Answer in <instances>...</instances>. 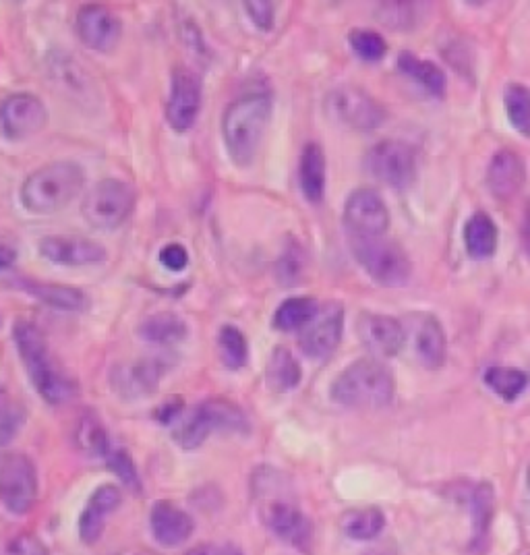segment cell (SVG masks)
<instances>
[{
	"mask_svg": "<svg viewBox=\"0 0 530 555\" xmlns=\"http://www.w3.org/2000/svg\"><path fill=\"white\" fill-rule=\"evenodd\" d=\"M272 114L274 100L270 92H247L228 104L222 114V141L234 166L247 168L255 162Z\"/></svg>",
	"mask_w": 530,
	"mask_h": 555,
	"instance_id": "cell-1",
	"label": "cell"
},
{
	"mask_svg": "<svg viewBox=\"0 0 530 555\" xmlns=\"http://www.w3.org/2000/svg\"><path fill=\"white\" fill-rule=\"evenodd\" d=\"M85 187V170L73 160H54L36 168L23 181L21 206L36 216L65 210Z\"/></svg>",
	"mask_w": 530,
	"mask_h": 555,
	"instance_id": "cell-2",
	"label": "cell"
},
{
	"mask_svg": "<svg viewBox=\"0 0 530 555\" xmlns=\"http://www.w3.org/2000/svg\"><path fill=\"white\" fill-rule=\"evenodd\" d=\"M13 340L21 363L38 394L48 404L58 406L69 402L75 396L77 386L69 375L56 369L42 330L34 326L32 321H17L13 326Z\"/></svg>",
	"mask_w": 530,
	"mask_h": 555,
	"instance_id": "cell-3",
	"label": "cell"
},
{
	"mask_svg": "<svg viewBox=\"0 0 530 555\" xmlns=\"http://www.w3.org/2000/svg\"><path fill=\"white\" fill-rule=\"evenodd\" d=\"M394 375L379 359H359L338 373L330 398L346 408H384L394 398Z\"/></svg>",
	"mask_w": 530,
	"mask_h": 555,
	"instance_id": "cell-4",
	"label": "cell"
},
{
	"mask_svg": "<svg viewBox=\"0 0 530 555\" xmlns=\"http://www.w3.org/2000/svg\"><path fill=\"white\" fill-rule=\"evenodd\" d=\"M350 251L355 255L357 264L365 274L386 288L406 286L412 276V261L406 249L392 239L375 237V239H357L348 237Z\"/></svg>",
	"mask_w": 530,
	"mask_h": 555,
	"instance_id": "cell-5",
	"label": "cell"
},
{
	"mask_svg": "<svg viewBox=\"0 0 530 555\" xmlns=\"http://www.w3.org/2000/svg\"><path fill=\"white\" fill-rule=\"evenodd\" d=\"M137 206V191L121 179H102L81 201V216L92 228L116 230L121 228Z\"/></svg>",
	"mask_w": 530,
	"mask_h": 555,
	"instance_id": "cell-6",
	"label": "cell"
},
{
	"mask_svg": "<svg viewBox=\"0 0 530 555\" xmlns=\"http://www.w3.org/2000/svg\"><path fill=\"white\" fill-rule=\"evenodd\" d=\"M330 121L352 131H375L386 123L388 112L363 87L338 85L323 100Z\"/></svg>",
	"mask_w": 530,
	"mask_h": 555,
	"instance_id": "cell-7",
	"label": "cell"
},
{
	"mask_svg": "<svg viewBox=\"0 0 530 555\" xmlns=\"http://www.w3.org/2000/svg\"><path fill=\"white\" fill-rule=\"evenodd\" d=\"M365 170L379 183L396 191L408 189L417 177V154L406 141L384 139L365 154Z\"/></svg>",
	"mask_w": 530,
	"mask_h": 555,
	"instance_id": "cell-8",
	"label": "cell"
},
{
	"mask_svg": "<svg viewBox=\"0 0 530 555\" xmlns=\"http://www.w3.org/2000/svg\"><path fill=\"white\" fill-rule=\"evenodd\" d=\"M38 500V471L34 460L11 452L0 458V502L15 514L25 516L34 510Z\"/></svg>",
	"mask_w": 530,
	"mask_h": 555,
	"instance_id": "cell-9",
	"label": "cell"
},
{
	"mask_svg": "<svg viewBox=\"0 0 530 555\" xmlns=\"http://www.w3.org/2000/svg\"><path fill=\"white\" fill-rule=\"evenodd\" d=\"M344 226L348 237L375 239L386 237L390 228V210L384 197L373 189H355L344 201Z\"/></svg>",
	"mask_w": 530,
	"mask_h": 555,
	"instance_id": "cell-10",
	"label": "cell"
},
{
	"mask_svg": "<svg viewBox=\"0 0 530 555\" xmlns=\"http://www.w3.org/2000/svg\"><path fill=\"white\" fill-rule=\"evenodd\" d=\"M406 344L417 363L425 369H439L446 361V332L441 321L425 311L406 313L402 319Z\"/></svg>",
	"mask_w": 530,
	"mask_h": 555,
	"instance_id": "cell-11",
	"label": "cell"
},
{
	"mask_svg": "<svg viewBox=\"0 0 530 555\" xmlns=\"http://www.w3.org/2000/svg\"><path fill=\"white\" fill-rule=\"evenodd\" d=\"M203 102V81L189 67H176L170 77V90L166 100V121L168 125L185 133L193 129Z\"/></svg>",
	"mask_w": 530,
	"mask_h": 555,
	"instance_id": "cell-12",
	"label": "cell"
},
{
	"mask_svg": "<svg viewBox=\"0 0 530 555\" xmlns=\"http://www.w3.org/2000/svg\"><path fill=\"white\" fill-rule=\"evenodd\" d=\"M48 123L46 104L29 92L11 94L0 104V129L11 141L38 135Z\"/></svg>",
	"mask_w": 530,
	"mask_h": 555,
	"instance_id": "cell-13",
	"label": "cell"
},
{
	"mask_svg": "<svg viewBox=\"0 0 530 555\" xmlns=\"http://www.w3.org/2000/svg\"><path fill=\"white\" fill-rule=\"evenodd\" d=\"M170 369V361L166 355L158 357H145L133 363L119 365L112 371V388L123 400H141L152 396L166 371Z\"/></svg>",
	"mask_w": 530,
	"mask_h": 555,
	"instance_id": "cell-14",
	"label": "cell"
},
{
	"mask_svg": "<svg viewBox=\"0 0 530 555\" xmlns=\"http://www.w3.org/2000/svg\"><path fill=\"white\" fill-rule=\"evenodd\" d=\"M357 334L369 355L379 361L396 357L406 346L402 321L384 313L363 311L357 317Z\"/></svg>",
	"mask_w": 530,
	"mask_h": 555,
	"instance_id": "cell-15",
	"label": "cell"
},
{
	"mask_svg": "<svg viewBox=\"0 0 530 555\" xmlns=\"http://www.w3.org/2000/svg\"><path fill=\"white\" fill-rule=\"evenodd\" d=\"M344 332V307L340 303H328L319 309L311 324L301 330L299 346L303 355L315 361L328 359L340 346Z\"/></svg>",
	"mask_w": 530,
	"mask_h": 555,
	"instance_id": "cell-16",
	"label": "cell"
},
{
	"mask_svg": "<svg viewBox=\"0 0 530 555\" xmlns=\"http://www.w3.org/2000/svg\"><path fill=\"white\" fill-rule=\"evenodd\" d=\"M40 255L56 266L67 268H83L104 264L108 259V251L104 245L83 239V237H67V235H50L44 237L38 245Z\"/></svg>",
	"mask_w": 530,
	"mask_h": 555,
	"instance_id": "cell-17",
	"label": "cell"
},
{
	"mask_svg": "<svg viewBox=\"0 0 530 555\" xmlns=\"http://www.w3.org/2000/svg\"><path fill=\"white\" fill-rule=\"evenodd\" d=\"M79 40L92 50L110 52L123 38V23L110 9L102 5H85L75 19Z\"/></svg>",
	"mask_w": 530,
	"mask_h": 555,
	"instance_id": "cell-18",
	"label": "cell"
},
{
	"mask_svg": "<svg viewBox=\"0 0 530 555\" xmlns=\"http://www.w3.org/2000/svg\"><path fill=\"white\" fill-rule=\"evenodd\" d=\"M261 520L278 539L305 551L309 549L313 537L311 522L294 504L286 500H270L261 506Z\"/></svg>",
	"mask_w": 530,
	"mask_h": 555,
	"instance_id": "cell-19",
	"label": "cell"
},
{
	"mask_svg": "<svg viewBox=\"0 0 530 555\" xmlns=\"http://www.w3.org/2000/svg\"><path fill=\"white\" fill-rule=\"evenodd\" d=\"M487 189L495 199L508 201L516 197L526 181L524 160L514 150H499L493 154L487 166Z\"/></svg>",
	"mask_w": 530,
	"mask_h": 555,
	"instance_id": "cell-20",
	"label": "cell"
},
{
	"mask_svg": "<svg viewBox=\"0 0 530 555\" xmlns=\"http://www.w3.org/2000/svg\"><path fill=\"white\" fill-rule=\"evenodd\" d=\"M150 527L154 539L168 549L181 547L187 543L195 531V522L191 514L172 502H156L150 514Z\"/></svg>",
	"mask_w": 530,
	"mask_h": 555,
	"instance_id": "cell-21",
	"label": "cell"
},
{
	"mask_svg": "<svg viewBox=\"0 0 530 555\" xmlns=\"http://www.w3.org/2000/svg\"><path fill=\"white\" fill-rule=\"evenodd\" d=\"M17 284L23 292H27L29 297H34L42 305H48L50 309H56V311L77 313V311H85L87 305H90V299H87L85 292L77 286L40 282L34 278H19Z\"/></svg>",
	"mask_w": 530,
	"mask_h": 555,
	"instance_id": "cell-22",
	"label": "cell"
},
{
	"mask_svg": "<svg viewBox=\"0 0 530 555\" xmlns=\"http://www.w3.org/2000/svg\"><path fill=\"white\" fill-rule=\"evenodd\" d=\"M299 185L309 203H321L326 195V154L317 141L305 143L299 160Z\"/></svg>",
	"mask_w": 530,
	"mask_h": 555,
	"instance_id": "cell-23",
	"label": "cell"
},
{
	"mask_svg": "<svg viewBox=\"0 0 530 555\" xmlns=\"http://www.w3.org/2000/svg\"><path fill=\"white\" fill-rule=\"evenodd\" d=\"M137 336L147 344L164 348L183 342L189 336V328L181 315L172 311H162L145 317L137 328Z\"/></svg>",
	"mask_w": 530,
	"mask_h": 555,
	"instance_id": "cell-24",
	"label": "cell"
},
{
	"mask_svg": "<svg viewBox=\"0 0 530 555\" xmlns=\"http://www.w3.org/2000/svg\"><path fill=\"white\" fill-rule=\"evenodd\" d=\"M462 237L470 259H489L497 251L499 230L487 212H475L470 216L464 224Z\"/></svg>",
	"mask_w": 530,
	"mask_h": 555,
	"instance_id": "cell-25",
	"label": "cell"
},
{
	"mask_svg": "<svg viewBox=\"0 0 530 555\" xmlns=\"http://www.w3.org/2000/svg\"><path fill=\"white\" fill-rule=\"evenodd\" d=\"M468 504H470V514H473V539H470V549L481 553L485 549L493 514H495V493L491 485L477 483L470 487Z\"/></svg>",
	"mask_w": 530,
	"mask_h": 555,
	"instance_id": "cell-26",
	"label": "cell"
},
{
	"mask_svg": "<svg viewBox=\"0 0 530 555\" xmlns=\"http://www.w3.org/2000/svg\"><path fill=\"white\" fill-rule=\"evenodd\" d=\"M303 369L286 346H276L270 355L268 367H265V384L272 392L286 394L301 384Z\"/></svg>",
	"mask_w": 530,
	"mask_h": 555,
	"instance_id": "cell-27",
	"label": "cell"
},
{
	"mask_svg": "<svg viewBox=\"0 0 530 555\" xmlns=\"http://www.w3.org/2000/svg\"><path fill=\"white\" fill-rule=\"evenodd\" d=\"M201 415L210 423L212 431H228V433H249L251 423L245 415L243 408L228 398H210L201 402L199 406Z\"/></svg>",
	"mask_w": 530,
	"mask_h": 555,
	"instance_id": "cell-28",
	"label": "cell"
},
{
	"mask_svg": "<svg viewBox=\"0 0 530 555\" xmlns=\"http://www.w3.org/2000/svg\"><path fill=\"white\" fill-rule=\"evenodd\" d=\"M398 71L404 73L408 79L417 81L423 90L431 96H444L446 90V75L435 63L425 61V58L412 54V52H402L398 56L396 63Z\"/></svg>",
	"mask_w": 530,
	"mask_h": 555,
	"instance_id": "cell-29",
	"label": "cell"
},
{
	"mask_svg": "<svg viewBox=\"0 0 530 555\" xmlns=\"http://www.w3.org/2000/svg\"><path fill=\"white\" fill-rule=\"evenodd\" d=\"M321 305L313 297H290L278 305L272 317V326L280 332H301L305 330Z\"/></svg>",
	"mask_w": 530,
	"mask_h": 555,
	"instance_id": "cell-30",
	"label": "cell"
},
{
	"mask_svg": "<svg viewBox=\"0 0 530 555\" xmlns=\"http://www.w3.org/2000/svg\"><path fill=\"white\" fill-rule=\"evenodd\" d=\"M75 444L79 452L90 458H106L110 454L108 429L94 411H87L79 417L75 425Z\"/></svg>",
	"mask_w": 530,
	"mask_h": 555,
	"instance_id": "cell-31",
	"label": "cell"
},
{
	"mask_svg": "<svg viewBox=\"0 0 530 555\" xmlns=\"http://www.w3.org/2000/svg\"><path fill=\"white\" fill-rule=\"evenodd\" d=\"M386 527V516L379 508H355L342 514L340 529L352 541H371Z\"/></svg>",
	"mask_w": 530,
	"mask_h": 555,
	"instance_id": "cell-32",
	"label": "cell"
},
{
	"mask_svg": "<svg viewBox=\"0 0 530 555\" xmlns=\"http://www.w3.org/2000/svg\"><path fill=\"white\" fill-rule=\"evenodd\" d=\"M487 388L506 402H514L528 386V375L516 367H489L483 375Z\"/></svg>",
	"mask_w": 530,
	"mask_h": 555,
	"instance_id": "cell-33",
	"label": "cell"
},
{
	"mask_svg": "<svg viewBox=\"0 0 530 555\" xmlns=\"http://www.w3.org/2000/svg\"><path fill=\"white\" fill-rule=\"evenodd\" d=\"M218 355L226 369L239 371L249 361V344L245 334L232 324H224L218 330Z\"/></svg>",
	"mask_w": 530,
	"mask_h": 555,
	"instance_id": "cell-34",
	"label": "cell"
},
{
	"mask_svg": "<svg viewBox=\"0 0 530 555\" xmlns=\"http://www.w3.org/2000/svg\"><path fill=\"white\" fill-rule=\"evenodd\" d=\"M504 108L510 125L524 137H530V90L522 83H508L504 90Z\"/></svg>",
	"mask_w": 530,
	"mask_h": 555,
	"instance_id": "cell-35",
	"label": "cell"
},
{
	"mask_svg": "<svg viewBox=\"0 0 530 555\" xmlns=\"http://www.w3.org/2000/svg\"><path fill=\"white\" fill-rule=\"evenodd\" d=\"M305 270V251L299 241H286L280 257L276 259L274 266V276L280 286H297L303 278Z\"/></svg>",
	"mask_w": 530,
	"mask_h": 555,
	"instance_id": "cell-36",
	"label": "cell"
},
{
	"mask_svg": "<svg viewBox=\"0 0 530 555\" xmlns=\"http://www.w3.org/2000/svg\"><path fill=\"white\" fill-rule=\"evenodd\" d=\"M210 433H212L210 423L205 421L199 408H195V411H191L187 417H181V421L174 425L172 437L183 450H197L205 440H208Z\"/></svg>",
	"mask_w": 530,
	"mask_h": 555,
	"instance_id": "cell-37",
	"label": "cell"
},
{
	"mask_svg": "<svg viewBox=\"0 0 530 555\" xmlns=\"http://www.w3.org/2000/svg\"><path fill=\"white\" fill-rule=\"evenodd\" d=\"M348 44L359 58L367 63H377L388 54V44L381 38V34L373 32V29H352L348 34Z\"/></svg>",
	"mask_w": 530,
	"mask_h": 555,
	"instance_id": "cell-38",
	"label": "cell"
},
{
	"mask_svg": "<svg viewBox=\"0 0 530 555\" xmlns=\"http://www.w3.org/2000/svg\"><path fill=\"white\" fill-rule=\"evenodd\" d=\"M52 77H56V81H61V85L69 87L73 96L90 94L87 92V83H90V77H87V73L81 69V65L71 61V56L52 58Z\"/></svg>",
	"mask_w": 530,
	"mask_h": 555,
	"instance_id": "cell-39",
	"label": "cell"
},
{
	"mask_svg": "<svg viewBox=\"0 0 530 555\" xmlns=\"http://www.w3.org/2000/svg\"><path fill=\"white\" fill-rule=\"evenodd\" d=\"M106 464L108 469L119 477V481L133 493H141L143 491V483H141V475L137 471V464L131 458V454L127 450H110V454L106 456Z\"/></svg>",
	"mask_w": 530,
	"mask_h": 555,
	"instance_id": "cell-40",
	"label": "cell"
},
{
	"mask_svg": "<svg viewBox=\"0 0 530 555\" xmlns=\"http://www.w3.org/2000/svg\"><path fill=\"white\" fill-rule=\"evenodd\" d=\"M25 425L23 408L15 402H0V448L9 446Z\"/></svg>",
	"mask_w": 530,
	"mask_h": 555,
	"instance_id": "cell-41",
	"label": "cell"
},
{
	"mask_svg": "<svg viewBox=\"0 0 530 555\" xmlns=\"http://www.w3.org/2000/svg\"><path fill=\"white\" fill-rule=\"evenodd\" d=\"M106 531V514L92 508L87 504V508L79 516V539L85 545H96Z\"/></svg>",
	"mask_w": 530,
	"mask_h": 555,
	"instance_id": "cell-42",
	"label": "cell"
},
{
	"mask_svg": "<svg viewBox=\"0 0 530 555\" xmlns=\"http://www.w3.org/2000/svg\"><path fill=\"white\" fill-rule=\"evenodd\" d=\"M415 5L410 3H384L379 5L377 17L384 21L390 29H404L415 21Z\"/></svg>",
	"mask_w": 530,
	"mask_h": 555,
	"instance_id": "cell-43",
	"label": "cell"
},
{
	"mask_svg": "<svg viewBox=\"0 0 530 555\" xmlns=\"http://www.w3.org/2000/svg\"><path fill=\"white\" fill-rule=\"evenodd\" d=\"M158 259L168 272L179 274L185 272L189 266V251L181 243H168L160 249Z\"/></svg>",
	"mask_w": 530,
	"mask_h": 555,
	"instance_id": "cell-44",
	"label": "cell"
},
{
	"mask_svg": "<svg viewBox=\"0 0 530 555\" xmlns=\"http://www.w3.org/2000/svg\"><path fill=\"white\" fill-rule=\"evenodd\" d=\"M121 502H123V491H121L119 487H114V485H100V487L94 491V495H92L90 502H87V504H90L92 508H96V510H100V512H104V514L108 516V514H112V512L119 510Z\"/></svg>",
	"mask_w": 530,
	"mask_h": 555,
	"instance_id": "cell-45",
	"label": "cell"
},
{
	"mask_svg": "<svg viewBox=\"0 0 530 555\" xmlns=\"http://www.w3.org/2000/svg\"><path fill=\"white\" fill-rule=\"evenodd\" d=\"M245 11H247L251 23L255 27L263 29V32H270V29L274 27L276 7L272 3H268V0H249V3H245Z\"/></svg>",
	"mask_w": 530,
	"mask_h": 555,
	"instance_id": "cell-46",
	"label": "cell"
},
{
	"mask_svg": "<svg viewBox=\"0 0 530 555\" xmlns=\"http://www.w3.org/2000/svg\"><path fill=\"white\" fill-rule=\"evenodd\" d=\"M3 555H50V551L38 537L19 535L5 547Z\"/></svg>",
	"mask_w": 530,
	"mask_h": 555,
	"instance_id": "cell-47",
	"label": "cell"
},
{
	"mask_svg": "<svg viewBox=\"0 0 530 555\" xmlns=\"http://www.w3.org/2000/svg\"><path fill=\"white\" fill-rule=\"evenodd\" d=\"M183 411H185V402L181 396H172L168 400H164L156 411H154V421L164 425V427H170V425H176L181 421L183 417Z\"/></svg>",
	"mask_w": 530,
	"mask_h": 555,
	"instance_id": "cell-48",
	"label": "cell"
},
{
	"mask_svg": "<svg viewBox=\"0 0 530 555\" xmlns=\"http://www.w3.org/2000/svg\"><path fill=\"white\" fill-rule=\"evenodd\" d=\"M17 251L5 243H0V272H7L15 266Z\"/></svg>",
	"mask_w": 530,
	"mask_h": 555,
	"instance_id": "cell-49",
	"label": "cell"
},
{
	"mask_svg": "<svg viewBox=\"0 0 530 555\" xmlns=\"http://www.w3.org/2000/svg\"><path fill=\"white\" fill-rule=\"evenodd\" d=\"M522 235H524V245L530 253V201H528V206H526V212H524V226H522Z\"/></svg>",
	"mask_w": 530,
	"mask_h": 555,
	"instance_id": "cell-50",
	"label": "cell"
},
{
	"mask_svg": "<svg viewBox=\"0 0 530 555\" xmlns=\"http://www.w3.org/2000/svg\"><path fill=\"white\" fill-rule=\"evenodd\" d=\"M363 555H398V551L392 545H381V547H373V549L365 551Z\"/></svg>",
	"mask_w": 530,
	"mask_h": 555,
	"instance_id": "cell-51",
	"label": "cell"
},
{
	"mask_svg": "<svg viewBox=\"0 0 530 555\" xmlns=\"http://www.w3.org/2000/svg\"><path fill=\"white\" fill-rule=\"evenodd\" d=\"M216 555H245V553H243L241 547L232 545V543H226V545H222V547L216 549Z\"/></svg>",
	"mask_w": 530,
	"mask_h": 555,
	"instance_id": "cell-52",
	"label": "cell"
},
{
	"mask_svg": "<svg viewBox=\"0 0 530 555\" xmlns=\"http://www.w3.org/2000/svg\"><path fill=\"white\" fill-rule=\"evenodd\" d=\"M185 555H216V547H212V545H197V547L189 549Z\"/></svg>",
	"mask_w": 530,
	"mask_h": 555,
	"instance_id": "cell-53",
	"label": "cell"
},
{
	"mask_svg": "<svg viewBox=\"0 0 530 555\" xmlns=\"http://www.w3.org/2000/svg\"><path fill=\"white\" fill-rule=\"evenodd\" d=\"M526 483H528V491H530V462H528V471H526Z\"/></svg>",
	"mask_w": 530,
	"mask_h": 555,
	"instance_id": "cell-54",
	"label": "cell"
},
{
	"mask_svg": "<svg viewBox=\"0 0 530 555\" xmlns=\"http://www.w3.org/2000/svg\"><path fill=\"white\" fill-rule=\"evenodd\" d=\"M0 321H3V317H0Z\"/></svg>",
	"mask_w": 530,
	"mask_h": 555,
	"instance_id": "cell-55",
	"label": "cell"
}]
</instances>
